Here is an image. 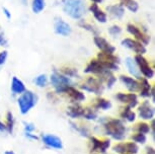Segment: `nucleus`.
<instances>
[{"instance_id": "nucleus-17", "label": "nucleus", "mask_w": 155, "mask_h": 154, "mask_svg": "<svg viewBox=\"0 0 155 154\" xmlns=\"http://www.w3.org/2000/svg\"><path fill=\"white\" fill-rule=\"evenodd\" d=\"M120 80L125 84V86L130 92H136L140 89V82L135 78L127 76V75H121Z\"/></svg>"}, {"instance_id": "nucleus-21", "label": "nucleus", "mask_w": 155, "mask_h": 154, "mask_svg": "<svg viewBox=\"0 0 155 154\" xmlns=\"http://www.w3.org/2000/svg\"><path fill=\"white\" fill-rule=\"evenodd\" d=\"M107 10L110 14V16L117 19H122L125 14V8L120 4L110 5L107 7Z\"/></svg>"}, {"instance_id": "nucleus-22", "label": "nucleus", "mask_w": 155, "mask_h": 154, "mask_svg": "<svg viewBox=\"0 0 155 154\" xmlns=\"http://www.w3.org/2000/svg\"><path fill=\"white\" fill-rule=\"evenodd\" d=\"M83 112H84V107L81 106L79 103L72 104V106H70L68 109H67V115H68L70 118H73V119L82 117Z\"/></svg>"}, {"instance_id": "nucleus-41", "label": "nucleus", "mask_w": 155, "mask_h": 154, "mask_svg": "<svg viewBox=\"0 0 155 154\" xmlns=\"http://www.w3.org/2000/svg\"><path fill=\"white\" fill-rule=\"evenodd\" d=\"M0 46H2V47H5V46H7V40L5 39L3 33H2L1 31H0Z\"/></svg>"}, {"instance_id": "nucleus-44", "label": "nucleus", "mask_w": 155, "mask_h": 154, "mask_svg": "<svg viewBox=\"0 0 155 154\" xmlns=\"http://www.w3.org/2000/svg\"><path fill=\"white\" fill-rule=\"evenodd\" d=\"M4 131H6V127H5V124H3L1 121H0V132H4Z\"/></svg>"}, {"instance_id": "nucleus-33", "label": "nucleus", "mask_w": 155, "mask_h": 154, "mask_svg": "<svg viewBox=\"0 0 155 154\" xmlns=\"http://www.w3.org/2000/svg\"><path fill=\"white\" fill-rule=\"evenodd\" d=\"M135 130L138 133H142V134H147V133L150 132V126H149L147 123H144V122H140V123L136 124Z\"/></svg>"}, {"instance_id": "nucleus-40", "label": "nucleus", "mask_w": 155, "mask_h": 154, "mask_svg": "<svg viewBox=\"0 0 155 154\" xmlns=\"http://www.w3.org/2000/svg\"><path fill=\"white\" fill-rule=\"evenodd\" d=\"M7 59V51H2L0 52V66L3 65L5 61Z\"/></svg>"}, {"instance_id": "nucleus-19", "label": "nucleus", "mask_w": 155, "mask_h": 154, "mask_svg": "<svg viewBox=\"0 0 155 154\" xmlns=\"http://www.w3.org/2000/svg\"><path fill=\"white\" fill-rule=\"evenodd\" d=\"M89 11L93 14L94 18L97 20V21L101 22V24H106V22H107V14L98 7L97 3H92L91 5H90Z\"/></svg>"}, {"instance_id": "nucleus-1", "label": "nucleus", "mask_w": 155, "mask_h": 154, "mask_svg": "<svg viewBox=\"0 0 155 154\" xmlns=\"http://www.w3.org/2000/svg\"><path fill=\"white\" fill-rule=\"evenodd\" d=\"M63 10L73 19H80L86 13V5L83 0H62Z\"/></svg>"}, {"instance_id": "nucleus-7", "label": "nucleus", "mask_w": 155, "mask_h": 154, "mask_svg": "<svg viewBox=\"0 0 155 154\" xmlns=\"http://www.w3.org/2000/svg\"><path fill=\"white\" fill-rule=\"evenodd\" d=\"M80 87H81V89H84V90H86L88 92H92V93H95V94H101L102 91H104L102 82L101 81V79L95 78V77H88L85 82Z\"/></svg>"}, {"instance_id": "nucleus-23", "label": "nucleus", "mask_w": 155, "mask_h": 154, "mask_svg": "<svg viewBox=\"0 0 155 154\" xmlns=\"http://www.w3.org/2000/svg\"><path fill=\"white\" fill-rule=\"evenodd\" d=\"M126 66H127L128 71L130 72V74H132L134 77L136 78H141V73L139 71V68L137 66V64L135 62V60H133L132 58H127L126 59Z\"/></svg>"}, {"instance_id": "nucleus-28", "label": "nucleus", "mask_w": 155, "mask_h": 154, "mask_svg": "<svg viewBox=\"0 0 155 154\" xmlns=\"http://www.w3.org/2000/svg\"><path fill=\"white\" fill-rule=\"evenodd\" d=\"M121 117L125 120H127L128 122H134L136 119V114L134 113L131 107H129L126 106L125 107L122 109V112H121Z\"/></svg>"}, {"instance_id": "nucleus-37", "label": "nucleus", "mask_w": 155, "mask_h": 154, "mask_svg": "<svg viewBox=\"0 0 155 154\" xmlns=\"http://www.w3.org/2000/svg\"><path fill=\"white\" fill-rule=\"evenodd\" d=\"M122 33V28L121 27H119V25H112L110 28H109V34H110V36H113V37H117V36H119V34H121Z\"/></svg>"}, {"instance_id": "nucleus-5", "label": "nucleus", "mask_w": 155, "mask_h": 154, "mask_svg": "<svg viewBox=\"0 0 155 154\" xmlns=\"http://www.w3.org/2000/svg\"><path fill=\"white\" fill-rule=\"evenodd\" d=\"M96 59L101 61V62L104 64V66H106V68L107 69V70H110V71L119 70L118 64L120 62V59H119V57L115 56L114 54L104 53V52H99V53L97 54Z\"/></svg>"}, {"instance_id": "nucleus-32", "label": "nucleus", "mask_w": 155, "mask_h": 154, "mask_svg": "<svg viewBox=\"0 0 155 154\" xmlns=\"http://www.w3.org/2000/svg\"><path fill=\"white\" fill-rule=\"evenodd\" d=\"M13 126H14V119H13V115L11 112H8L6 115V124H5V127H6V131L8 133H12L13 132Z\"/></svg>"}, {"instance_id": "nucleus-6", "label": "nucleus", "mask_w": 155, "mask_h": 154, "mask_svg": "<svg viewBox=\"0 0 155 154\" xmlns=\"http://www.w3.org/2000/svg\"><path fill=\"white\" fill-rule=\"evenodd\" d=\"M134 60H135L137 66H138L140 73H141L146 79H151V78L154 77V70L152 69L147 59L143 57V55H136Z\"/></svg>"}, {"instance_id": "nucleus-29", "label": "nucleus", "mask_w": 155, "mask_h": 154, "mask_svg": "<svg viewBox=\"0 0 155 154\" xmlns=\"http://www.w3.org/2000/svg\"><path fill=\"white\" fill-rule=\"evenodd\" d=\"M112 107V103H110V100H106V98H102V97H99V98H96L95 100V103H94V109H97V110H104V111H107Z\"/></svg>"}, {"instance_id": "nucleus-11", "label": "nucleus", "mask_w": 155, "mask_h": 154, "mask_svg": "<svg viewBox=\"0 0 155 154\" xmlns=\"http://www.w3.org/2000/svg\"><path fill=\"white\" fill-rule=\"evenodd\" d=\"M90 143H91V149L90 151L91 152H96L98 154H102L107 151V148L110 147V141L109 139H104V140H101V139H97L95 137H91L90 138Z\"/></svg>"}, {"instance_id": "nucleus-38", "label": "nucleus", "mask_w": 155, "mask_h": 154, "mask_svg": "<svg viewBox=\"0 0 155 154\" xmlns=\"http://www.w3.org/2000/svg\"><path fill=\"white\" fill-rule=\"evenodd\" d=\"M63 75L67 77H74L77 76V70L74 68H63Z\"/></svg>"}, {"instance_id": "nucleus-39", "label": "nucleus", "mask_w": 155, "mask_h": 154, "mask_svg": "<svg viewBox=\"0 0 155 154\" xmlns=\"http://www.w3.org/2000/svg\"><path fill=\"white\" fill-rule=\"evenodd\" d=\"M35 129H36V127H35L33 124H31V123H25V133H31V132H34Z\"/></svg>"}, {"instance_id": "nucleus-12", "label": "nucleus", "mask_w": 155, "mask_h": 154, "mask_svg": "<svg viewBox=\"0 0 155 154\" xmlns=\"http://www.w3.org/2000/svg\"><path fill=\"white\" fill-rule=\"evenodd\" d=\"M107 70L104 66V64L99 61L98 59H92L88 63V65L86 66V68L84 69L85 73H91V74H97L101 75V73H104V71Z\"/></svg>"}, {"instance_id": "nucleus-43", "label": "nucleus", "mask_w": 155, "mask_h": 154, "mask_svg": "<svg viewBox=\"0 0 155 154\" xmlns=\"http://www.w3.org/2000/svg\"><path fill=\"white\" fill-rule=\"evenodd\" d=\"M25 136H27L28 138H30V139H33V140H38V136L36 135H33L31 133H25Z\"/></svg>"}, {"instance_id": "nucleus-4", "label": "nucleus", "mask_w": 155, "mask_h": 154, "mask_svg": "<svg viewBox=\"0 0 155 154\" xmlns=\"http://www.w3.org/2000/svg\"><path fill=\"white\" fill-rule=\"evenodd\" d=\"M50 80H51V84L53 85L55 90L58 93H63V92H65L67 87L72 86L71 79L69 77L65 76V75L58 73V72H54L51 75Z\"/></svg>"}, {"instance_id": "nucleus-18", "label": "nucleus", "mask_w": 155, "mask_h": 154, "mask_svg": "<svg viewBox=\"0 0 155 154\" xmlns=\"http://www.w3.org/2000/svg\"><path fill=\"white\" fill-rule=\"evenodd\" d=\"M42 140L44 142V144H46L47 146L51 147V148H55V149H61L63 147L62 144V140L57 137L55 135H44Z\"/></svg>"}, {"instance_id": "nucleus-3", "label": "nucleus", "mask_w": 155, "mask_h": 154, "mask_svg": "<svg viewBox=\"0 0 155 154\" xmlns=\"http://www.w3.org/2000/svg\"><path fill=\"white\" fill-rule=\"evenodd\" d=\"M38 103V97L31 90H25L17 100L19 111L22 115L28 114Z\"/></svg>"}, {"instance_id": "nucleus-2", "label": "nucleus", "mask_w": 155, "mask_h": 154, "mask_svg": "<svg viewBox=\"0 0 155 154\" xmlns=\"http://www.w3.org/2000/svg\"><path fill=\"white\" fill-rule=\"evenodd\" d=\"M104 127L107 134L115 140H123L125 138L127 129L123 122L119 119H107L104 123Z\"/></svg>"}, {"instance_id": "nucleus-15", "label": "nucleus", "mask_w": 155, "mask_h": 154, "mask_svg": "<svg viewBox=\"0 0 155 154\" xmlns=\"http://www.w3.org/2000/svg\"><path fill=\"white\" fill-rule=\"evenodd\" d=\"M94 44L95 46L97 47L101 52H104V53H110V54H114L116 51V48L114 47L113 45L107 42L106 39H104L102 37H99V36H95L94 39Z\"/></svg>"}, {"instance_id": "nucleus-31", "label": "nucleus", "mask_w": 155, "mask_h": 154, "mask_svg": "<svg viewBox=\"0 0 155 154\" xmlns=\"http://www.w3.org/2000/svg\"><path fill=\"white\" fill-rule=\"evenodd\" d=\"M82 117L87 119V120H95L96 117H97V113L92 107H84Z\"/></svg>"}, {"instance_id": "nucleus-25", "label": "nucleus", "mask_w": 155, "mask_h": 154, "mask_svg": "<svg viewBox=\"0 0 155 154\" xmlns=\"http://www.w3.org/2000/svg\"><path fill=\"white\" fill-rule=\"evenodd\" d=\"M141 79V82H140V97H150L151 94V89L152 86L151 84L148 82V80L146 78H139Z\"/></svg>"}, {"instance_id": "nucleus-27", "label": "nucleus", "mask_w": 155, "mask_h": 154, "mask_svg": "<svg viewBox=\"0 0 155 154\" xmlns=\"http://www.w3.org/2000/svg\"><path fill=\"white\" fill-rule=\"evenodd\" d=\"M120 5L128 8L132 12H137L139 9V4L135 0H120Z\"/></svg>"}, {"instance_id": "nucleus-34", "label": "nucleus", "mask_w": 155, "mask_h": 154, "mask_svg": "<svg viewBox=\"0 0 155 154\" xmlns=\"http://www.w3.org/2000/svg\"><path fill=\"white\" fill-rule=\"evenodd\" d=\"M34 82L36 83L37 86L39 87H45L48 83V78L45 74H41L38 77H36V79L34 80Z\"/></svg>"}, {"instance_id": "nucleus-46", "label": "nucleus", "mask_w": 155, "mask_h": 154, "mask_svg": "<svg viewBox=\"0 0 155 154\" xmlns=\"http://www.w3.org/2000/svg\"><path fill=\"white\" fill-rule=\"evenodd\" d=\"M4 154H15V153H14L13 151H6Z\"/></svg>"}, {"instance_id": "nucleus-24", "label": "nucleus", "mask_w": 155, "mask_h": 154, "mask_svg": "<svg viewBox=\"0 0 155 154\" xmlns=\"http://www.w3.org/2000/svg\"><path fill=\"white\" fill-rule=\"evenodd\" d=\"M25 83L21 80L18 79L17 77H13L12 81H11V91L13 94H21L22 92H25Z\"/></svg>"}, {"instance_id": "nucleus-20", "label": "nucleus", "mask_w": 155, "mask_h": 154, "mask_svg": "<svg viewBox=\"0 0 155 154\" xmlns=\"http://www.w3.org/2000/svg\"><path fill=\"white\" fill-rule=\"evenodd\" d=\"M64 93H66L67 95H69V97L71 98L72 100L77 101V103H80V101H83L85 100V95L82 91L78 90V89L74 88L73 86H69L66 88V90Z\"/></svg>"}, {"instance_id": "nucleus-30", "label": "nucleus", "mask_w": 155, "mask_h": 154, "mask_svg": "<svg viewBox=\"0 0 155 154\" xmlns=\"http://www.w3.org/2000/svg\"><path fill=\"white\" fill-rule=\"evenodd\" d=\"M45 6V0H33V2H31V9H33V12L36 14L42 12Z\"/></svg>"}, {"instance_id": "nucleus-26", "label": "nucleus", "mask_w": 155, "mask_h": 154, "mask_svg": "<svg viewBox=\"0 0 155 154\" xmlns=\"http://www.w3.org/2000/svg\"><path fill=\"white\" fill-rule=\"evenodd\" d=\"M99 76H101V82H106L107 83V85L109 88H110L114 84H115L116 82V80H117V78L115 77V75L113 74V72L110 71V70H106L104 72V73H101Z\"/></svg>"}, {"instance_id": "nucleus-14", "label": "nucleus", "mask_w": 155, "mask_h": 154, "mask_svg": "<svg viewBox=\"0 0 155 154\" xmlns=\"http://www.w3.org/2000/svg\"><path fill=\"white\" fill-rule=\"evenodd\" d=\"M138 113L140 118L143 120H152L154 117V109L151 106L150 103L148 100H145L139 106Z\"/></svg>"}, {"instance_id": "nucleus-8", "label": "nucleus", "mask_w": 155, "mask_h": 154, "mask_svg": "<svg viewBox=\"0 0 155 154\" xmlns=\"http://www.w3.org/2000/svg\"><path fill=\"white\" fill-rule=\"evenodd\" d=\"M113 150L119 154H136L139 151V147L135 142H122L116 144Z\"/></svg>"}, {"instance_id": "nucleus-13", "label": "nucleus", "mask_w": 155, "mask_h": 154, "mask_svg": "<svg viewBox=\"0 0 155 154\" xmlns=\"http://www.w3.org/2000/svg\"><path fill=\"white\" fill-rule=\"evenodd\" d=\"M116 98L119 101H121L122 103H125L127 106L131 107V109L137 106V104H138V98H137V95L134 93V92H131V93L119 92V93L116 95Z\"/></svg>"}, {"instance_id": "nucleus-16", "label": "nucleus", "mask_w": 155, "mask_h": 154, "mask_svg": "<svg viewBox=\"0 0 155 154\" xmlns=\"http://www.w3.org/2000/svg\"><path fill=\"white\" fill-rule=\"evenodd\" d=\"M54 31L57 34H60V36L63 37H67L71 34V28H70V25L61 18H57L55 20Z\"/></svg>"}, {"instance_id": "nucleus-10", "label": "nucleus", "mask_w": 155, "mask_h": 154, "mask_svg": "<svg viewBox=\"0 0 155 154\" xmlns=\"http://www.w3.org/2000/svg\"><path fill=\"white\" fill-rule=\"evenodd\" d=\"M121 44H122V46H124V47L130 49V50H132L133 52H135L137 55H143L146 53L145 46L143 45L142 43H140L136 40L126 38V39L122 41Z\"/></svg>"}, {"instance_id": "nucleus-35", "label": "nucleus", "mask_w": 155, "mask_h": 154, "mask_svg": "<svg viewBox=\"0 0 155 154\" xmlns=\"http://www.w3.org/2000/svg\"><path fill=\"white\" fill-rule=\"evenodd\" d=\"M78 25H79V27H80V28H84V30H86V31H90V33L94 34L95 36H97V31L95 30V28L93 27V25H91L90 24H88V22L84 21V20H80L79 24H78Z\"/></svg>"}, {"instance_id": "nucleus-36", "label": "nucleus", "mask_w": 155, "mask_h": 154, "mask_svg": "<svg viewBox=\"0 0 155 154\" xmlns=\"http://www.w3.org/2000/svg\"><path fill=\"white\" fill-rule=\"evenodd\" d=\"M132 140L135 142V143H140V144H144L146 142V135L142 134V133H138L134 134L132 136Z\"/></svg>"}, {"instance_id": "nucleus-45", "label": "nucleus", "mask_w": 155, "mask_h": 154, "mask_svg": "<svg viewBox=\"0 0 155 154\" xmlns=\"http://www.w3.org/2000/svg\"><path fill=\"white\" fill-rule=\"evenodd\" d=\"M91 1L93 2V3H101V2L102 1V0H91Z\"/></svg>"}, {"instance_id": "nucleus-9", "label": "nucleus", "mask_w": 155, "mask_h": 154, "mask_svg": "<svg viewBox=\"0 0 155 154\" xmlns=\"http://www.w3.org/2000/svg\"><path fill=\"white\" fill-rule=\"evenodd\" d=\"M127 31L129 34H131L134 38H135L136 41L142 43L144 46L148 45L149 42H150V37L147 36V34H145L139 28H137L135 25L129 24L127 25Z\"/></svg>"}, {"instance_id": "nucleus-42", "label": "nucleus", "mask_w": 155, "mask_h": 154, "mask_svg": "<svg viewBox=\"0 0 155 154\" xmlns=\"http://www.w3.org/2000/svg\"><path fill=\"white\" fill-rule=\"evenodd\" d=\"M2 10H3V13L5 14L6 18H7V19H10V18H11V13H10V11L8 10L6 7H3V8H2Z\"/></svg>"}]
</instances>
